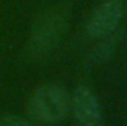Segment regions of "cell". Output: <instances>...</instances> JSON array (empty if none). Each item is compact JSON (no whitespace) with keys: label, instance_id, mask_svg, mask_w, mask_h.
<instances>
[{"label":"cell","instance_id":"277c9868","mask_svg":"<svg viewBox=\"0 0 127 126\" xmlns=\"http://www.w3.org/2000/svg\"><path fill=\"white\" fill-rule=\"evenodd\" d=\"M74 116L81 126H99L102 122L100 108L95 94L87 86H78L71 98Z\"/></svg>","mask_w":127,"mask_h":126},{"label":"cell","instance_id":"5b68a950","mask_svg":"<svg viewBox=\"0 0 127 126\" xmlns=\"http://www.w3.org/2000/svg\"><path fill=\"white\" fill-rule=\"evenodd\" d=\"M0 126H37L31 120H27L24 117L15 116V114H4L0 117Z\"/></svg>","mask_w":127,"mask_h":126},{"label":"cell","instance_id":"3957f363","mask_svg":"<svg viewBox=\"0 0 127 126\" xmlns=\"http://www.w3.org/2000/svg\"><path fill=\"white\" fill-rule=\"evenodd\" d=\"M121 15H123V6L120 0H106L93 12V15L87 22L86 30L95 39L108 36L118 25Z\"/></svg>","mask_w":127,"mask_h":126},{"label":"cell","instance_id":"7a4b0ae2","mask_svg":"<svg viewBox=\"0 0 127 126\" xmlns=\"http://www.w3.org/2000/svg\"><path fill=\"white\" fill-rule=\"evenodd\" d=\"M66 28V18L62 13H49L44 16L31 33L30 48L35 54H44L52 49L56 42L62 37Z\"/></svg>","mask_w":127,"mask_h":126},{"label":"cell","instance_id":"6da1fadb","mask_svg":"<svg viewBox=\"0 0 127 126\" xmlns=\"http://www.w3.org/2000/svg\"><path fill=\"white\" fill-rule=\"evenodd\" d=\"M28 108L32 117L41 123H58L71 108V95L58 83L40 85L31 94Z\"/></svg>","mask_w":127,"mask_h":126}]
</instances>
